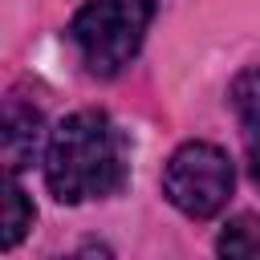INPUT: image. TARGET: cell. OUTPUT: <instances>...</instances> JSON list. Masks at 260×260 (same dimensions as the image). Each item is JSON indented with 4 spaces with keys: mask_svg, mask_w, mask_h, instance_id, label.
<instances>
[{
    "mask_svg": "<svg viewBox=\"0 0 260 260\" xmlns=\"http://www.w3.org/2000/svg\"><path fill=\"white\" fill-rule=\"evenodd\" d=\"M45 187L57 203H89L118 195L130 175V142L122 126L102 110H77L45 146Z\"/></svg>",
    "mask_w": 260,
    "mask_h": 260,
    "instance_id": "obj_1",
    "label": "cell"
},
{
    "mask_svg": "<svg viewBox=\"0 0 260 260\" xmlns=\"http://www.w3.org/2000/svg\"><path fill=\"white\" fill-rule=\"evenodd\" d=\"M150 16H154V0H85L69 20L65 37L77 61L85 65V73L114 77L142 49Z\"/></svg>",
    "mask_w": 260,
    "mask_h": 260,
    "instance_id": "obj_2",
    "label": "cell"
},
{
    "mask_svg": "<svg viewBox=\"0 0 260 260\" xmlns=\"http://www.w3.org/2000/svg\"><path fill=\"white\" fill-rule=\"evenodd\" d=\"M236 171L228 154L211 142H183L162 171V195L187 219H211L228 207Z\"/></svg>",
    "mask_w": 260,
    "mask_h": 260,
    "instance_id": "obj_3",
    "label": "cell"
},
{
    "mask_svg": "<svg viewBox=\"0 0 260 260\" xmlns=\"http://www.w3.org/2000/svg\"><path fill=\"white\" fill-rule=\"evenodd\" d=\"M0 146H4V167L12 175H20L24 167H32L37 158H45L49 146V130L41 110L24 106L20 98H8L4 106V130H0Z\"/></svg>",
    "mask_w": 260,
    "mask_h": 260,
    "instance_id": "obj_4",
    "label": "cell"
},
{
    "mask_svg": "<svg viewBox=\"0 0 260 260\" xmlns=\"http://www.w3.org/2000/svg\"><path fill=\"white\" fill-rule=\"evenodd\" d=\"M228 102H232V114L240 122V142H244L248 175L260 187V69H244L232 81Z\"/></svg>",
    "mask_w": 260,
    "mask_h": 260,
    "instance_id": "obj_5",
    "label": "cell"
},
{
    "mask_svg": "<svg viewBox=\"0 0 260 260\" xmlns=\"http://www.w3.org/2000/svg\"><path fill=\"white\" fill-rule=\"evenodd\" d=\"M32 219H37V207H32V199L24 195V187L16 183V175L8 171V179H4V232H0L4 252H12V248L24 240V232L32 228Z\"/></svg>",
    "mask_w": 260,
    "mask_h": 260,
    "instance_id": "obj_6",
    "label": "cell"
},
{
    "mask_svg": "<svg viewBox=\"0 0 260 260\" xmlns=\"http://www.w3.org/2000/svg\"><path fill=\"white\" fill-rule=\"evenodd\" d=\"M215 252H219V256L256 260V256H260V215H240V219H232V223L219 232Z\"/></svg>",
    "mask_w": 260,
    "mask_h": 260,
    "instance_id": "obj_7",
    "label": "cell"
}]
</instances>
